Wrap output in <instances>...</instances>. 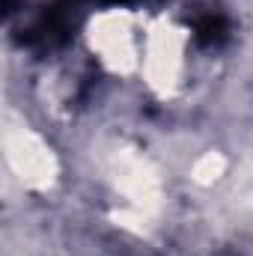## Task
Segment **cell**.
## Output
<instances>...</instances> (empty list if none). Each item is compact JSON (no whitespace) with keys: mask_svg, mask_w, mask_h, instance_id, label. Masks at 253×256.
<instances>
[{"mask_svg":"<svg viewBox=\"0 0 253 256\" xmlns=\"http://www.w3.org/2000/svg\"><path fill=\"white\" fill-rule=\"evenodd\" d=\"M72 6L74 3H66L60 0L57 6H48L42 9L18 36L21 45L27 48H60L72 39V30H74V21H72Z\"/></svg>","mask_w":253,"mask_h":256,"instance_id":"cell-1","label":"cell"},{"mask_svg":"<svg viewBox=\"0 0 253 256\" xmlns=\"http://www.w3.org/2000/svg\"><path fill=\"white\" fill-rule=\"evenodd\" d=\"M194 39L202 48H220L230 39V21L220 12H202L194 21Z\"/></svg>","mask_w":253,"mask_h":256,"instance_id":"cell-2","label":"cell"},{"mask_svg":"<svg viewBox=\"0 0 253 256\" xmlns=\"http://www.w3.org/2000/svg\"><path fill=\"white\" fill-rule=\"evenodd\" d=\"M66 3H74V6H80V3H102V6H126V3H137V0H66Z\"/></svg>","mask_w":253,"mask_h":256,"instance_id":"cell-3","label":"cell"},{"mask_svg":"<svg viewBox=\"0 0 253 256\" xmlns=\"http://www.w3.org/2000/svg\"><path fill=\"white\" fill-rule=\"evenodd\" d=\"M18 9V0H3V15H12Z\"/></svg>","mask_w":253,"mask_h":256,"instance_id":"cell-4","label":"cell"}]
</instances>
